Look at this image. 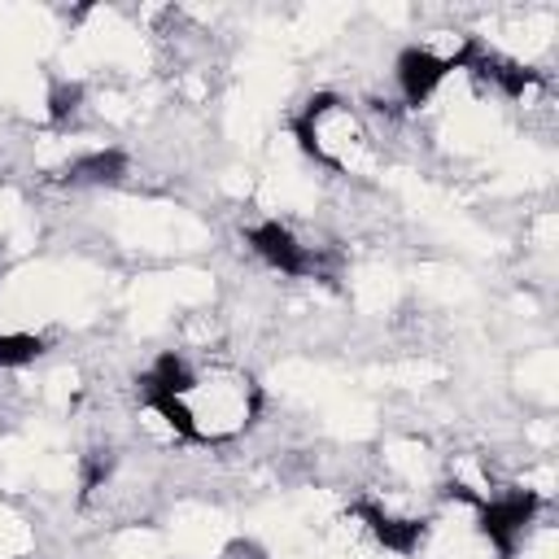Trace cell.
Listing matches in <instances>:
<instances>
[{
  "label": "cell",
  "mask_w": 559,
  "mask_h": 559,
  "mask_svg": "<svg viewBox=\"0 0 559 559\" xmlns=\"http://www.w3.org/2000/svg\"><path fill=\"white\" fill-rule=\"evenodd\" d=\"M476 533L502 555V559H515L524 533L533 528L537 511H542V493L533 489H507V493H493V498H476Z\"/></svg>",
  "instance_id": "1"
},
{
  "label": "cell",
  "mask_w": 559,
  "mask_h": 559,
  "mask_svg": "<svg viewBox=\"0 0 559 559\" xmlns=\"http://www.w3.org/2000/svg\"><path fill=\"white\" fill-rule=\"evenodd\" d=\"M245 245L271 266V271H280V275H293V280H301V275H314V253L293 236V227H284L280 218H262V223H253V227H245Z\"/></svg>",
  "instance_id": "2"
},
{
  "label": "cell",
  "mask_w": 559,
  "mask_h": 559,
  "mask_svg": "<svg viewBox=\"0 0 559 559\" xmlns=\"http://www.w3.org/2000/svg\"><path fill=\"white\" fill-rule=\"evenodd\" d=\"M445 74H450V57H437V52L424 48V44L402 48L397 61H393V83H397L406 109H419V105L445 83Z\"/></svg>",
  "instance_id": "3"
},
{
  "label": "cell",
  "mask_w": 559,
  "mask_h": 559,
  "mask_svg": "<svg viewBox=\"0 0 559 559\" xmlns=\"http://www.w3.org/2000/svg\"><path fill=\"white\" fill-rule=\"evenodd\" d=\"M362 524H367V533L384 546V550H393V555H415L419 546H424V537H428V520H415V515H393V511H384L380 502H367V498H358L354 507H349Z\"/></svg>",
  "instance_id": "4"
},
{
  "label": "cell",
  "mask_w": 559,
  "mask_h": 559,
  "mask_svg": "<svg viewBox=\"0 0 559 559\" xmlns=\"http://www.w3.org/2000/svg\"><path fill=\"white\" fill-rule=\"evenodd\" d=\"M197 389V371H192V362L183 358V354H175V349H162L140 376H135V397L144 402V397H162V393H175V397H188Z\"/></svg>",
  "instance_id": "5"
},
{
  "label": "cell",
  "mask_w": 559,
  "mask_h": 559,
  "mask_svg": "<svg viewBox=\"0 0 559 559\" xmlns=\"http://www.w3.org/2000/svg\"><path fill=\"white\" fill-rule=\"evenodd\" d=\"M127 170H131V157L109 144V148H92V153L74 157V162L66 166V179H70V183H87V188H105V183L127 179Z\"/></svg>",
  "instance_id": "6"
},
{
  "label": "cell",
  "mask_w": 559,
  "mask_h": 559,
  "mask_svg": "<svg viewBox=\"0 0 559 559\" xmlns=\"http://www.w3.org/2000/svg\"><path fill=\"white\" fill-rule=\"evenodd\" d=\"M140 406H148L175 437H183V441H197V445H205L210 437H205V428H201V415L188 406V397H175V393H162V397H144Z\"/></svg>",
  "instance_id": "7"
},
{
  "label": "cell",
  "mask_w": 559,
  "mask_h": 559,
  "mask_svg": "<svg viewBox=\"0 0 559 559\" xmlns=\"http://www.w3.org/2000/svg\"><path fill=\"white\" fill-rule=\"evenodd\" d=\"M44 349H48V341L35 336V332H0V371L31 367Z\"/></svg>",
  "instance_id": "8"
},
{
  "label": "cell",
  "mask_w": 559,
  "mask_h": 559,
  "mask_svg": "<svg viewBox=\"0 0 559 559\" xmlns=\"http://www.w3.org/2000/svg\"><path fill=\"white\" fill-rule=\"evenodd\" d=\"M79 105H83V83H74V79H57V83L48 87V122H66V118H74Z\"/></svg>",
  "instance_id": "9"
},
{
  "label": "cell",
  "mask_w": 559,
  "mask_h": 559,
  "mask_svg": "<svg viewBox=\"0 0 559 559\" xmlns=\"http://www.w3.org/2000/svg\"><path fill=\"white\" fill-rule=\"evenodd\" d=\"M336 105H341V96H336V92H314V96H310V100H306V109H301V114H297V118H301V122H310V127H314V122H319V118H323V114H332V109H336Z\"/></svg>",
  "instance_id": "10"
}]
</instances>
